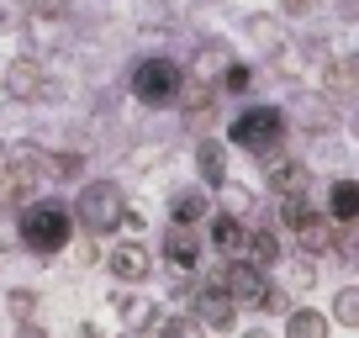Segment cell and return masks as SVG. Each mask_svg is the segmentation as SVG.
<instances>
[{
    "label": "cell",
    "mask_w": 359,
    "mask_h": 338,
    "mask_svg": "<svg viewBox=\"0 0 359 338\" xmlns=\"http://www.w3.org/2000/svg\"><path fill=\"white\" fill-rule=\"evenodd\" d=\"M22 238L37 248V254H58L64 238H69V212H64V206H53V201L32 206V212L22 217Z\"/></svg>",
    "instance_id": "obj_1"
},
{
    "label": "cell",
    "mask_w": 359,
    "mask_h": 338,
    "mask_svg": "<svg viewBox=\"0 0 359 338\" xmlns=\"http://www.w3.org/2000/svg\"><path fill=\"white\" fill-rule=\"evenodd\" d=\"M133 90H137V101H148V106H169L180 95V69L169 64V58H148V64L133 69Z\"/></svg>",
    "instance_id": "obj_2"
},
{
    "label": "cell",
    "mask_w": 359,
    "mask_h": 338,
    "mask_svg": "<svg viewBox=\"0 0 359 338\" xmlns=\"http://www.w3.org/2000/svg\"><path fill=\"white\" fill-rule=\"evenodd\" d=\"M275 137H280V111H269V106L243 111L233 122V143H243V148H264V143H275Z\"/></svg>",
    "instance_id": "obj_3"
},
{
    "label": "cell",
    "mask_w": 359,
    "mask_h": 338,
    "mask_svg": "<svg viewBox=\"0 0 359 338\" xmlns=\"http://www.w3.org/2000/svg\"><path fill=\"white\" fill-rule=\"evenodd\" d=\"M79 217H85L90 227H111L116 217H122V196H116V185H90V191L79 196Z\"/></svg>",
    "instance_id": "obj_4"
},
{
    "label": "cell",
    "mask_w": 359,
    "mask_h": 338,
    "mask_svg": "<svg viewBox=\"0 0 359 338\" xmlns=\"http://www.w3.org/2000/svg\"><path fill=\"white\" fill-rule=\"evenodd\" d=\"M227 285H233L243 302H259V296H264V291H259V275H254V270H243V264H238V270H227Z\"/></svg>",
    "instance_id": "obj_5"
},
{
    "label": "cell",
    "mask_w": 359,
    "mask_h": 338,
    "mask_svg": "<svg viewBox=\"0 0 359 338\" xmlns=\"http://www.w3.org/2000/svg\"><path fill=\"white\" fill-rule=\"evenodd\" d=\"M333 217H359V185H333Z\"/></svg>",
    "instance_id": "obj_6"
},
{
    "label": "cell",
    "mask_w": 359,
    "mask_h": 338,
    "mask_svg": "<svg viewBox=\"0 0 359 338\" xmlns=\"http://www.w3.org/2000/svg\"><path fill=\"white\" fill-rule=\"evenodd\" d=\"M111 270H116V275H137V270H143V248H116Z\"/></svg>",
    "instance_id": "obj_7"
},
{
    "label": "cell",
    "mask_w": 359,
    "mask_h": 338,
    "mask_svg": "<svg viewBox=\"0 0 359 338\" xmlns=\"http://www.w3.org/2000/svg\"><path fill=\"white\" fill-rule=\"evenodd\" d=\"M169 254H175V264H196V243H191V238H169Z\"/></svg>",
    "instance_id": "obj_8"
},
{
    "label": "cell",
    "mask_w": 359,
    "mask_h": 338,
    "mask_svg": "<svg viewBox=\"0 0 359 338\" xmlns=\"http://www.w3.org/2000/svg\"><path fill=\"white\" fill-rule=\"evenodd\" d=\"M291 338H323V323H317V317H296V323H291Z\"/></svg>",
    "instance_id": "obj_9"
},
{
    "label": "cell",
    "mask_w": 359,
    "mask_h": 338,
    "mask_svg": "<svg viewBox=\"0 0 359 338\" xmlns=\"http://www.w3.org/2000/svg\"><path fill=\"white\" fill-rule=\"evenodd\" d=\"M175 217H180V222L201 217V196H180V201H175Z\"/></svg>",
    "instance_id": "obj_10"
},
{
    "label": "cell",
    "mask_w": 359,
    "mask_h": 338,
    "mask_svg": "<svg viewBox=\"0 0 359 338\" xmlns=\"http://www.w3.org/2000/svg\"><path fill=\"white\" fill-rule=\"evenodd\" d=\"M344 317H359V296H344Z\"/></svg>",
    "instance_id": "obj_11"
}]
</instances>
